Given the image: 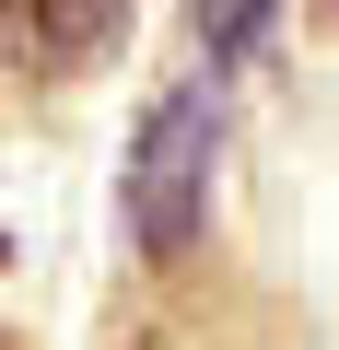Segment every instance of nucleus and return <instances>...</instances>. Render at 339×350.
Wrapping results in <instances>:
<instances>
[{
  "label": "nucleus",
  "instance_id": "nucleus-3",
  "mask_svg": "<svg viewBox=\"0 0 339 350\" xmlns=\"http://www.w3.org/2000/svg\"><path fill=\"white\" fill-rule=\"evenodd\" d=\"M281 36V0H188V47H199V70L211 82H234V70H258V47Z\"/></svg>",
  "mask_w": 339,
  "mask_h": 350
},
{
  "label": "nucleus",
  "instance_id": "nucleus-2",
  "mask_svg": "<svg viewBox=\"0 0 339 350\" xmlns=\"http://www.w3.org/2000/svg\"><path fill=\"white\" fill-rule=\"evenodd\" d=\"M129 12L140 0H0V59L36 70V82H82V70L117 59Z\"/></svg>",
  "mask_w": 339,
  "mask_h": 350
},
{
  "label": "nucleus",
  "instance_id": "nucleus-1",
  "mask_svg": "<svg viewBox=\"0 0 339 350\" xmlns=\"http://www.w3.org/2000/svg\"><path fill=\"white\" fill-rule=\"evenodd\" d=\"M211 163H223V82L188 70L140 105V140H129V175H117V211H129V245L140 257H188L199 222H211Z\"/></svg>",
  "mask_w": 339,
  "mask_h": 350
}]
</instances>
